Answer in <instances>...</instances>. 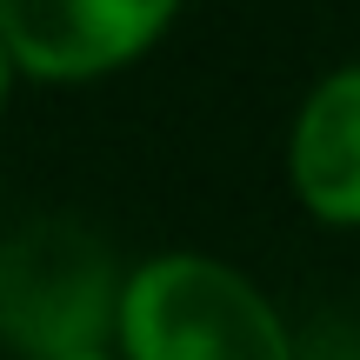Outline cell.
<instances>
[{
    "label": "cell",
    "instance_id": "obj_6",
    "mask_svg": "<svg viewBox=\"0 0 360 360\" xmlns=\"http://www.w3.org/2000/svg\"><path fill=\"white\" fill-rule=\"evenodd\" d=\"M0 87H7V40H0Z\"/></svg>",
    "mask_w": 360,
    "mask_h": 360
},
{
    "label": "cell",
    "instance_id": "obj_3",
    "mask_svg": "<svg viewBox=\"0 0 360 360\" xmlns=\"http://www.w3.org/2000/svg\"><path fill=\"white\" fill-rule=\"evenodd\" d=\"M167 13L174 0H0V40L27 74L80 80L141 53Z\"/></svg>",
    "mask_w": 360,
    "mask_h": 360
},
{
    "label": "cell",
    "instance_id": "obj_7",
    "mask_svg": "<svg viewBox=\"0 0 360 360\" xmlns=\"http://www.w3.org/2000/svg\"><path fill=\"white\" fill-rule=\"evenodd\" d=\"M87 360H101V354H87Z\"/></svg>",
    "mask_w": 360,
    "mask_h": 360
},
{
    "label": "cell",
    "instance_id": "obj_2",
    "mask_svg": "<svg viewBox=\"0 0 360 360\" xmlns=\"http://www.w3.org/2000/svg\"><path fill=\"white\" fill-rule=\"evenodd\" d=\"M114 314L107 247L74 220H34L0 240V334L34 360L101 354Z\"/></svg>",
    "mask_w": 360,
    "mask_h": 360
},
{
    "label": "cell",
    "instance_id": "obj_5",
    "mask_svg": "<svg viewBox=\"0 0 360 360\" xmlns=\"http://www.w3.org/2000/svg\"><path fill=\"white\" fill-rule=\"evenodd\" d=\"M307 360H360V340H354V334H340V327H334V334L321 327V340L307 347Z\"/></svg>",
    "mask_w": 360,
    "mask_h": 360
},
{
    "label": "cell",
    "instance_id": "obj_4",
    "mask_svg": "<svg viewBox=\"0 0 360 360\" xmlns=\"http://www.w3.org/2000/svg\"><path fill=\"white\" fill-rule=\"evenodd\" d=\"M294 187L321 220H360V67L314 87L294 127Z\"/></svg>",
    "mask_w": 360,
    "mask_h": 360
},
{
    "label": "cell",
    "instance_id": "obj_1",
    "mask_svg": "<svg viewBox=\"0 0 360 360\" xmlns=\"http://www.w3.org/2000/svg\"><path fill=\"white\" fill-rule=\"evenodd\" d=\"M120 334L134 360H294L274 307L233 267L200 254H174L134 274Z\"/></svg>",
    "mask_w": 360,
    "mask_h": 360
}]
</instances>
